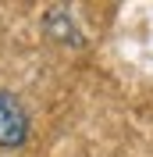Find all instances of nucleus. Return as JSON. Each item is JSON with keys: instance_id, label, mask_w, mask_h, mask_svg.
<instances>
[{"instance_id": "obj_2", "label": "nucleus", "mask_w": 153, "mask_h": 157, "mask_svg": "<svg viewBox=\"0 0 153 157\" xmlns=\"http://www.w3.org/2000/svg\"><path fill=\"white\" fill-rule=\"evenodd\" d=\"M47 32L57 43H64V47H82V32L75 29V21H71V14L64 7H54L47 14Z\"/></svg>"}, {"instance_id": "obj_1", "label": "nucleus", "mask_w": 153, "mask_h": 157, "mask_svg": "<svg viewBox=\"0 0 153 157\" xmlns=\"http://www.w3.org/2000/svg\"><path fill=\"white\" fill-rule=\"evenodd\" d=\"M29 139V114L11 89H0V147L18 150Z\"/></svg>"}]
</instances>
